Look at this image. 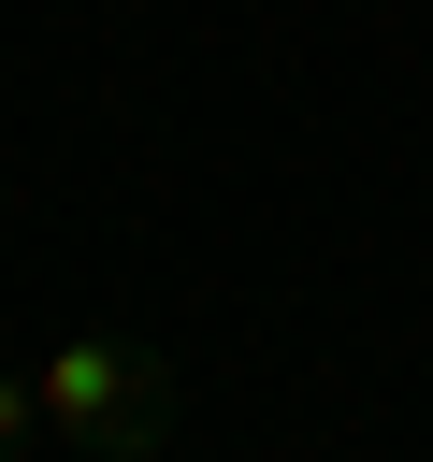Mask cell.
<instances>
[{
    "instance_id": "7a4b0ae2",
    "label": "cell",
    "mask_w": 433,
    "mask_h": 462,
    "mask_svg": "<svg viewBox=\"0 0 433 462\" xmlns=\"http://www.w3.org/2000/svg\"><path fill=\"white\" fill-rule=\"evenodd\" d=\"M29 448H58L43 433V375H0V462H29Z\"/></svg>"
},
{
    "instance_id": "3957f363",
    "label": "cell",
    "mask_w": 433,
    "mask_h": 462,
    "mask_svg": "<svg viewBox=\"0 0 433 462\" xmlns=\"http://www.w3.org/2000/svg\"><path fill=\"white\" fill-rule=\"evenodd\" d=\"M0 231H14V173H0Z\"/></svg>"
},
{
    "instance_id": "6da1fadb",
    "label": "cell",
    "mask_w": 433,
    "mask_h": 462,
    "mask_svg": "<svg viewBox=\"0 0 433 462\" xmlns=\"http://www.w3.org/2000/svg\"><path fill=\"white\" fill-rule=\"evenodd\" d=\"M29 375H43V433L72 462H159L173 448V361L144 332H58Z\"/></svg>"
}]
</instances>
